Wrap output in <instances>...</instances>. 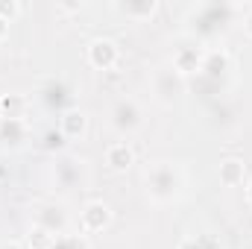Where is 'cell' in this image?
<instances>
[{"label": "cell", "instance_id": "4fadbf2b", "mask_svg": "<svg viewBox=\"0 0 252 249\" xmlns=\"http://www.w3.org/2000/svg\"><path fill=\"white\" fill-rule=\"evenodd\" d=\"M6 30H9V21H3V18H0V38L6 35Z\"/></svg>", "mask_w": 252, "mask_h": 249}, {"label": "cell", "instance_id": "8fae6325", "mask_svg": "<svg viewBox=\"0 0 252 249\" xmlns=\"http://www.w3.org/2000/svg\"><path fill=\"white\" fill-rule=\"evenodd\" d=\"M126 12H153V9H156V6H153V3H147V6H124Z\"/></svg>", "mask_w": 252, "mask_h": 249}, {"label": "cell", "instance_id": "9c48e42d", "mask_svg": "<svg viewBox=\"0 0 252 249\" xmlns=\"http://www.w3.org/2000/svg\"><path fill=\"white\" fill-rule=\"evenodd\" d=\"M24 106H27V103H24V97H15V94H12V97H0V109L6 112V118H9V121H21Z\"/></svg>", "mask_w": 252, "mask_h": 249}, {"label": "cell", "instance_id": "52a82bcc", "mask_svg": "<svg viewBox=\"0 0 252 249\" xmlns=\"http://www.w3.org/2000/svg\"><path fill=\"white\" fill-rule=\"evenodd\" d=\"M27 244H30V249H53V247H56V235H53V232H47L44 226H32V229H30Z\"/></svg>", "mask_w": 252, "mask_h": 249}, {"label": "cell", "instance_id": "3957f363", "mask_svg": "<svg viewBox=\"0 0 252 249\" xmlns=\"http://www.w3.org/2000/svg\"><path fill=\"white\" fill-rule=\"evenodd\" d=\"M88 59L91 64H97V67H112V64L118 62V47L109 41V38H97L91 47H88Z\"/></svg>", "mask_w": 252, "mask_h": 249}, {"label": "cell", "instance_id": "5bb4252c", "mask_svg": "<svg viewBox=\"0 0 252 249\" xmlns=\"http://www.w3.org/2000/svg\"><path fill=\"white\" fill-rule=\"evenodd\" d=\"M244 27H247V32L252 35V9H250V15H247V24H244Z\"/></svg>", "mask_w": 252, "mask_h": 249}, {"label": "cell", "instance_id": "e0dca14e", "mask_svg": "<svg viewBox=\"0 0 252 249\" xmlns=\"http://www.w3.org/2000/svg\"><path fill=\"white\" fill-rule=\"evenodd\" d=\"M0 126H3V118H0Z\"/></svg>", "mask_w": 252, "mask_h": 249}, {"label": "cell", "instance_id": "5b68a950", "mask_svg": "<svg viewBox=\"0 0 252 249\" xmlns=\"http://www.w3.org/2000/svg\"><path fill=\"white\" fill-rule=\"evenodd\" d=\"M138 121H141V115H138V109H135L132 100H124L115 109V126L118 129H132V126H138Z\"/></svg>", "mask_w": 252, "mask_h": 249}, {"label": "cell", "instance_id": "2e32d148", "mask_svg": "<svg viewBox=\"0 0 252 249\" xmlns=\"http://www.w3.org/2000/svg\"><path fill=\"white\" fill-rule=\"evenodd\" d=\"M247 199H250V202H252V182H250V185H247Z\"/></svg>", "mask_w": 252, "mask_h": 249}, {"label": "cell", "instance_id": "9a60e30c", "mask_svg": "<svg viewBox=\"0 0 252 249\" xmlns=\"http://www.w3.org/2000/svg\"><path fill=\"white\" fill-rule=\"evenodd\" d=\"M0 249H21V244H3Z\"/></svg>", "mask_w": 252, "mask_h": 249}, {"label": "cell", "instance_id": "30bf717a", "mask_svg": "<svg viewBox=\"0 0 252 249\" xmlns=\"http://www.w3.org/2000/svg\"><path fill=\"white\" fill-rule=\"evenodd\" d=\"M18 12V3H0V18L6 21V18H12Z\"/></svg>", "mask_w": 252, "mask_h": 249}, {"label": "cell", "instance_id": "7c38bea8", "mask_svg": "<svg viewBox=\"0 0 252 249\" xmlns=\"http://www.w3.org/2000/svg\"><path fill=\"white\" fill-rule=\"evenodd\" d=\"M179 249H199V244H196L193 238H188V241H182V244H179Z\"/></svg>", "mask_w": 252, "mask_h": 249}, {"label": "cell", "instance_id": "7a4b0ae2", "mask_svg": "<svg viewBox=\"0 0 252 249\" xmlns=\"http://www.w3.org/2000/svg\"><path fill=\"white\" fill-rule=\"evenodd\" d=\"M109 220H112V211H109L106 202H91V205H85V211H82V226H85V232H100V229L109 226Z\"/></svg>", "mask_w": 252, "mask_h": 249}, {"label": "cell", "instance_id": "277c9868", "mask_svg": "<svg viewBox=\"0 0 252 249\" xmlns=\"http://www.w3.org/2000/svg\"><path fill=\"white\" fill-rule=\"evenodd\" d=\"M106 164H109L112 170H126V167L132 164V150H129L126 141H118V144H112V147L106 150Z\"/></svg>", "mask_w": 252, "mask_h": 249}, {"label": "cell", "instance_id": "6da1fadb", "mask_svg": "<svg viewBox=\"0 0 252 249\" xmlns=\"http://www.w3.org/2000/svg\"><path fill=\"white\" fill-rule=\"evenodd\" d=\"M179 185H182V173L173 164H156L153 170H147V190L158 202L173 199L179 193Z\"/></svg>", "mask_w": 252, "mask_h": 249}, {"label": "cell", "instance_id": "8992f818", "mask_svg": "<svg viewBox=\"0 0 252 249\" xmlns=\"http://www.w3.org/2000/svg\"><path fill=\"white\" fill-rule=\"evenodd\" d=\"M220 182L223 185H241L244 182V161H238V158H226L223 164H220Z\"/></svg>", "mask_w": 252, "mask_h": 249}, {"label": "cell", "instance_id": "ba28073f", "mask_svg": "<svg viewBox=\"0 0 252 249\" xmlns=\"http://www.w3.org/2000/svg\"><path fill=\"white\" fill-rule=\"evenodd\" d=\"M62 129L70 135V138L82 135V129H85V115H82V112H67V115L62 118Z\"/></svg>", "mask_w": 252, "mask_h": 249}]
</instances>
